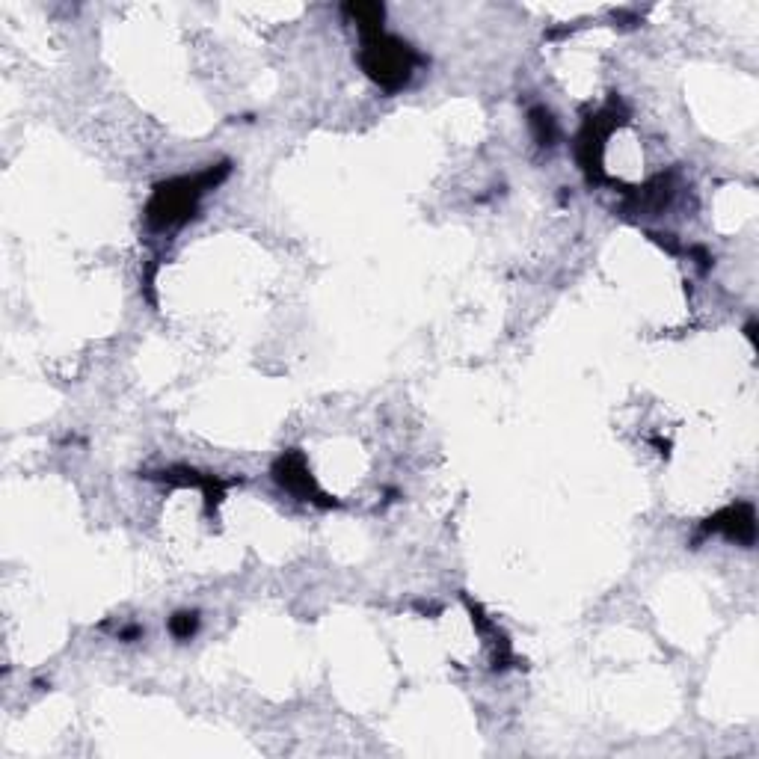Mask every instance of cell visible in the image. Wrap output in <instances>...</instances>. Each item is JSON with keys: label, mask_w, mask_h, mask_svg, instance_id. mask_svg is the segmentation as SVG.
<instances>
[{"label": "cell", "mask_w": 759, "mask_h": 759, "mask_svg": "<svg viewBox=\"0 0 759 759\" xmlns=\"http://www.w3.org/2000/svg\"><path fill=\"white\" fill-rule=\"evenodd\" d=\"M531 128H534V134H537V140L543 146H552V140H555V122H552V116L546 110H534L531 113Z\"/></svg>", "instance_id": "cell-6"}, {"label": "cell", "mask_w": 759, "mask_h": 759, "mask_svg": "<svg viewBox=\"0 0 759 759\" xmlns=\"http://www.w3.org/2000/svg\"><path fill=\"white\" fill-rule=\"evenodd\" d=\"M344 12L356 21V27H359L362 36H377V33H383V18H386L383 3H347Z\"/></svg>", "instance_id": "cell-5"}, {"label": "cell", "mask_w": 759, "mask_h": 759, "mask_svg": "<svg viewBox=\"0 0 759 759\" xmlns=\"http://www.w3.org/2000/svg\"><path fill=\"white\" fill-rule=\"evenodd\" d=\"M359 63L374 84H380L383 89H401L410 81L419 57L407 42L377 33V36H365Z\"/></svg>", "instance_id": "cell-2"}, {"label": "cell", "mask_w": 759, "mask_h": 759, "mask_svg": "<svg viewBox=\"0 0 759 759\" xmlns=\"http://www.w3.org/2000/svg\"><path fill=\"white\" fill-rule=\"evenodd\" d=\"M226 172H229V167L223 164V167L208 169V172H202V175H196V178H175V181L161 184V187L155 190L152 202H149V211H146L149 223H152L155 229H172V226L184 223V220L196 211L199 196H202L208 187H214Z\"/></svg>", "instance_id": "cell-1"}, {"label": "cell", "mask_w": 759, "mask_h": 759, "mask_svg": "<svg viewBox=\"0 0 759 759\" xmlns=\"http://www.w3.org/2000/svg\"><path fill=\"white\" fill-rule=\"evenodd\" d=\"M706 531H721L736 543H754L757 534V522H754V507L751 505H733L721 510L718 516H712L706 522Z\"/></svg>", "instance_id": "cell-3"}, {"label": "cell", "mask_w": 759, "mask_h": 759, "mask_svg": "<svg viewBox=\"0 0 759 759\" xmlns=\"http://www.w3.org/2000/svg\"><path fill=\"white\" fill-rule=\"evenodd\" d=\"M273 475H276V481H279L285 490H291V493L300 496V499L318 496V487H315V481H312V475H309V469H306V463H303L300 454H285V457L276 463Z\"/></svg>", "instance_id": "cell-4"}, {"label": "cell", "mask_w": 759, "mask_h": 759, "mask_svg": "<svg viewBox=\"0 0 759 759\" xmlns=\"http://www.w3.org/2000/svg\"><path fill=\"white\" fill-rule=\"evenodd\" d=\"M196 626H199V620H196V614H175L172 617V623H169V629L175 632V638H190L193 632H196Z\"/></svg>", "instance_id": "cell-7"}]
</instances>
